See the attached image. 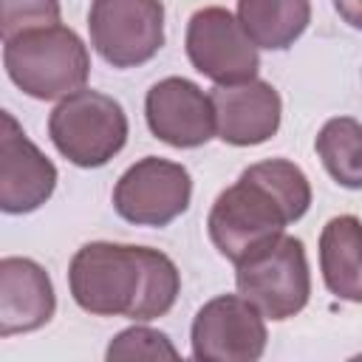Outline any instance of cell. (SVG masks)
I'll return each instance as SVG.
<instances>
[{
    "mask_svg": "<svg viewBox=\"0 0 362 362\" xmlns=\"http://www.w3.org/2000/svg\"><path fill=\"white\" fill-rule=\"evenodd\" d=\"M3 65L8 79L31 99H65L82 90L90 74L85 42L59 23L6 40Z\"/></svg>",
    "mask_w": 362,
    "mask_h": 362,
    "instance_id": "cell-3",
    "label": "cell"
},
{
    "mask_svg": "<svg viewBox=\"0 0 362 362\" xmlns=\"http://www.w3.org/2000/svg\"><path fill=\"white\" fill-rule=\"evenodd\" d=\"M187 57L215 85H238L257 76V45L221 6L198 8L187 23Z\"/></svg>",
    "mask_w": 362,
    "mask_h": 362,
    "instance_id": "cell-7",
    "label": "cell"
},
{
    "mask_svg": "<svg viewBox=\"0 0 362 362\" xmlns=\"http://www.w3.org/2000/svg\"><path fill=\"white\" fill-rule=\"evenodd\" d=\"M147 127L170 147H201L215 136L212 99L184 76H167L147 90Z\"/></svg>",
    "mask_w": 362,
    "mask_h": 362,
    "instance_id": "cell-11",
    "label": "cell"
},
{
    "mask_svg": "<svg viewBox=\"0 0 362 362\" xmlns=\"http://www.w3.org/2000/svg\"><path fill=\"white\" fill-rule=\"evenodd\" d=\"M68 286L76 305L88 314H122L147 322L175 305L181 277L175 263L158 249L93 240L74 255Z\"/></svg>",
    "mask_w": 362,
    "mask_h": 362,
    "instance_id": "cell-1",
    "label": "cell"
},
{
    "mask_svg": "<svg viewBox=\"0 0 362 362\" xmlns=\"http://www.w3.org/2000/svg\"><path fill=\"white\" fill-rule=\"evenodd\" d=\"M48 136L71 164L90 170L107 164L124 147L127 116L113 96L82 88L51 110Z\"/></svg>",
    "mask_w": 362,
    "mask_h": 362,
    "instance_id": "cell-5",
    "label": "cell"
},
{
    "mask_svg": "<svg viewBox=\"0 0 362 362\" xmlns=\"http://www.w3.org/2000/svg\"><path fill=\"white\" fill-rule=\"evenodd\" d=\"M266 339L263 314L238 294L209 300L192 320V356L201 362H255Z\"/></svg>",
    "mask_w": 362,
    "mask_h": 362,
    "instance_id": "cell-9",
    "label": "cell"
},
{
    "mask_svg": "<svg viewBox=\"0 0 362 362\" xmlns=\"http://www.w3.org/2000/svg\"><path fill=\"white\" fill-rule=\"evenodd\" d=\"M209 99L215 107V133L226 144L235 147L263 144L280 127V113H283L280 93L263 79L218 85L209 93Z\"/></svg>",
    "mask_w": 362,
    "mask_h": 362,
    "instance_id": "cell-12",
    "label": "cell"
},
{
    "mask_svg": "<svg viewBox=\"0 0 362 362\" xmlns=\"http://www.w3.org/2000/svg\"><path fill=\"white\" fill-rule=\"evenodd\" d=\"M107 359H178V351L167 339V334L147 328V325H133L107 345Z\"/></svg>",
    "mask_w": 362,
    "mask_h": 362,
    "instance_id": "cell-17",
    "label": "cell"
},
{
    "mask_svg": "<svg viewBox=\"0 0 362 362\" xmlns=\"http://www.w3.org/2000/svg\"><path fill=\"white\" fill-rule=\"evenodd\" d=\"M57 311L48 272L31 257L0 260V337L42 328Z\"/></svg>",
    "mask_w": 362,
    "mask_h": 362,
    "instance_id": "cell-13",
    "label": "cell"
},
{
    "mask_svg": "<svg viewBox=\"0 0 362 362\" xmlns=\"http://www.w3.org/2000/svg\"><path fill=\"white\" fill-rule=\"evenodd\" d=\"M90 45L113 68H133L164 45L161 0H93L88 14Z\"/></svg>",
    "mask_w": 362,
    "mask_h": 362,
    "instance_id": "cell-6",
    "label": "cell"
},
{
    "mask_svg": "<svg viewBox=\"0 0 362 362\" xmlns=\"http://www.w3.org/2000/svg\"><path fill=\"white\" fill-rule=\"evenodd\" d=\"M235 266L240 297H246L263 317L288 320L305 308L311 297V272L303 240L277 235Z\"/></svg>",
    "mask_w": 362,
    "mask_h": 362,
    "instance_id": "cell-4",
    "label": "cell"
},
{
    "mask_svg": "<svg viewBox=\"0 0 362 362\" xmlns=\"http://www.w3.org/2000/svg\"><path fill=\"white\" fill-rule=\"evenodd\" d=\"M238 20L257 48H288L311 20V0H238Z\"/></svg>",
    "mask_w": 362,
    "mask_h": 362,
    "instance_id": "cell-15",
    "label": "cell"
},
{
    "mask_svg": "<svg viewBox=\"0 0 362 362\" xmlns=\"http://www.w3.org/2000/svg\"><path fill=\"white\" fill-rule=\"evenodd\" d=\"M192 198V178L187 167L147 156L127 167L113 189L116 212L136 226H167Z\"/></svg>",
    "mask_w": 362,
    "mask_h": 362,
    "instance_id": "cell-8",
    "label": "cell"
},
{
    "mask_svg": "<svg viewBox=\"0 0 362 362\" xmlns=\"http://www.w3.org/2000/svg\"><path fill=\"white\" fill-rule=\"evenodd\" d=\"M334 8L348 25L362 28V0H334Z\"/></svg>",
    "mask_w": 362,
    "mask_h": 362,
    "instance_id": "cell-19",
    "label": "cell"
},
{
    "mask_svg": "<svg viewBox=\"0 0 362 362\" xmlns=\"http://www.w3.org/2000/svg\"><path fill=\"white\" fill-rule=\"evenodd\" d=\"M314 147L322 158V167L337 184L348 189H362V124L356 119H328L317 133Z\"/></svg>",
    "mask_w": 362,
    "mask_h": 362,
    "instance_id": "cell-16",
    "label": "cell"
},
{
    "mask_svg": "<svg viewBox=\"0 0 362 362\" xmlns=\"http://www.w3.org/2000/svg\"><path fill=\"white\" fill-rule=\"evenodd\" d=\"M320 269L325 288L348 303H362V221L337 215L320 235Z\"/></svg>",
    "mask_w": 362,
    "mask_h": 362,
    "instance_id": "cell-14",
    "label": "cell"
},
{
    "mask_svg": "<svg viewBox=\"0 0 362 362\" xmlns=\"http://www.w3.org/2000/svg\"><path fill=\"white\" fill-rule=\"evenodd\" d=\"M0 209L8 215L34 212L57 187V167L23 133L17 119L0 113Z\"/></svg>",
    "mask_w": 362,
    "mask_h": 362,
    "instance_id": "cell-10",
    "label": "cell"
},
{
    "mask_svg": "<svg viewBox=\"0 0 362 362\" xmlns=\"http://www.w3.org/2000/svg\"><path fill=\"white\" fill-rule=\"evenodd\" d=\"M59 23V0H0V34L3 42L42 25Z\"/></svg>",
    "mask_w": 362,
    "mask_h": 362,
    "instance_id": "cell-18",
    "label": "cell"
},
{
    "mask_svg": "<svg viewBox=\"0 0 362 362\" xmlns=\"http://www.w3.org/2000/svg\"><path fill=\"white\" fill-rule=\"evenodd\" d=\"M308 206L311 184L305 173L286 158H269L246 167L240 178L215 198L206 229L215 249L226 260L240 263L249 252L283 235Z\"/></svg>",
    "mask_w": 362,
    "mask_h": 362,
    "instance_id": "cell-2",
    "label": "cell"
}]
</instances>
